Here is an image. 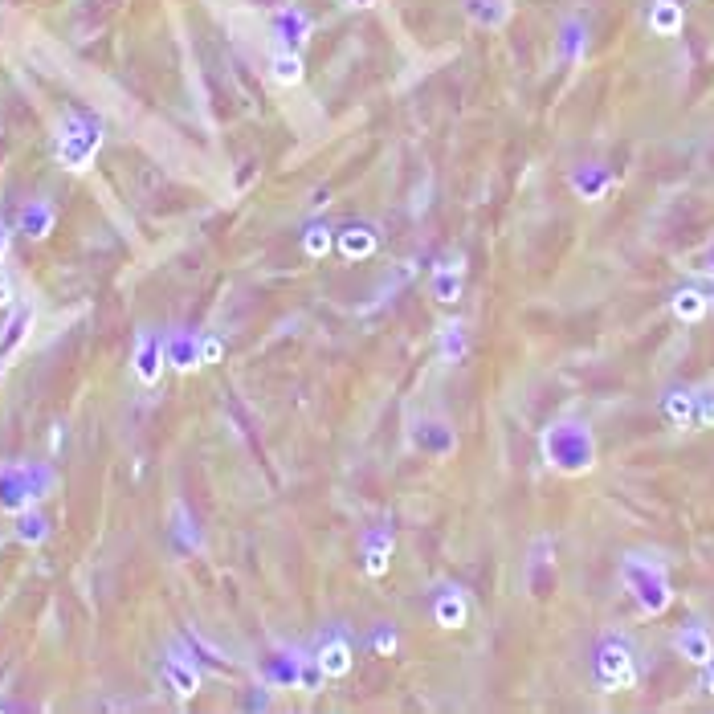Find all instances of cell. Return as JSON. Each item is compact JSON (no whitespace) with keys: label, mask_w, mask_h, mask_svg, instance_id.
Returning a JSON list of instances; mask_svg holds the SVG:
<instances>
[{"label":"cell","mask_w":714,"mask_h":714,"mask_svg":"<svg viewBox=\"0 0 714 714\" xmlns=\"http://www.w3.org/2000/svg\"><path fill=\"white\" fill-rule=\"evenodd\" d=\"M462 282H466V258H445L429 270V290L437 302H457L462 298Z\"/></svg>","instance_id":"7a4b0ae2"},{"label":"cell","mask_w":714,"mask_h":714,"mask_svg":"<svg viewBox=\"0 0 714 714\" xmlns=\"http://www.w3.org/2000/svg\"><path fill=\"white\" fill-rule=\"evenodd\" d=\"M376 649H380L384 657H388V653H396V637H392V633H380V637H376Z\"/></svg>","instance_id":"ffe728a7"},{"label":"cell","mask_w":714,"mask_h":714,"mask_svg":"<svg viewBox=\"0 0 714 714\" xmlns=\"http://www.w3.org/2000/svg\"><path fill=\"white\" fill-rule=\"evenodd\" d=\"M49 221H54V213H49L45 204H41V213H37V209H25V221H21V225H25V233H29V237H45Z\"/></svg>","instance_id":"e0dca14e"},{"label":"cell","mask_w":714,"mask_h":714,"mask_svg":"<svg viewBox=\"0 0 714 714\" xmlns=\"http://www.w3.org/2000/svg\"><path fill=\"white\" fill-rule=\"evenodd\" d=\"M29 327H33V311H17V319L5 327L9 335H0V360H9V355L25 343V335H29Z\"/></svg>","instance_id":"4fadbf2b"},{"label":"cell","mask_w":714,"mask_h":714,"mask_svg":"<svg viewBox=\"0 0 714 714\" xmlns=\"http://www.w3.org/2000/svg\"><path fill=\"white\" fill-rule=\"evenodd\" d=\"M388 559H392V539L380 531L364 543V572L368 576H384L388 572Z\"/></svg>","instance_id":"8fae6325"},{"label":"cell","mask_w":714,"mask_h":714,"mask_svg":"<svg viewBox=\"0 0 714 714\" xmlns=\"http://www.w3.org/2000/svg\"><path fill=\"white\" fill-rule=\"evenodd\" d=\"M678 653L686 661H694V666H710L714 661V637L702 625H690V629L678 633Z\"/></svg>","instance_id":"8992f818"},{"label":"cell","mask_w":714,"mask_h":714,"mask_svg":"<svg viewBox=\"0 0 714 714\" xmlns=\"http://www.w3.org/2000/svg\"><path fill=\"white\" fill-rule=\"evenodd\" d=\"M274 82H282V86L302 82V62L290 58V54H278V58H274Z\"/></svg>","instance_id":"2e32d148"},{"label":"cell","mask_w":714,"mask_h":714,"mask_svg":"<svg viewBox=\"0 0 714 714\" xmlns=\"http://www.w3.org/2000/svg\"><path fill=\"white\" fill-rule=\"evenodd\" d=\"M437 347H441V360L453 364L466 355V323H445L441 335H437Z\"/></svg>","instance_id":"7c38bea8"},{"label":"cell","mask_w":714,"mask_h":714,"mask_svg":"<svg viewBox=\"0 0 714 714\" xmlns=\"http://www.w3.org/2000/svg\"><path fill=\"white\" fill-rule=\"evenodd\" d=\"M335 245H339V258L360 262V258H372L380 241H376L372 229H360V225H355V229H343V233L335 237Z\"/></svg>","instance_id":"ba28073f"},{"label":"cell","mask_w":714,"mask_h":714,"mask_svg":"<svg viewBox=\"0 0 714 714\" xmlns=\"http://www.w3.org/2000/svg\"><path fill=\"white\" fill-rule=\"evenodd\" d=\"M633 657L625 645H604L600 657H596V682L604 686V694H617V690H629L633 686Z\"/></svg>","instance_id":"6da1fadb"},{"label":"cell","mask_w":714,"mask_h":714,"mask_svg":"<svg viewBox=\"0 0 714 714\" xmlns=\"http://www.w3.org/2000/svg\"><path fill=\"white\" fill-rule=\"evenodd\" d=\"M710 666H714V661H710ZM706 686H710V694H714V670H710V678H706Z\"/></svg>","instance_id":"7402d4cb"},{"label":"cell","mask_w":714,"mask_h":714,"mask_svg":"<svg viewBox=\"0 0 714 714\" xmlns=\"http://www.w3.org/2000/svg\"><path fill=\"white\" fill-rule=\"evenodd\" d=\"M225 355V343L221 339H200V364H217Z\"/></svg>","instance_id":"d6986e66"},{"label":"cell","mask_w":714,"mask_h":714,"mask_svg":"<svg viewBox=\"0 0 714 714\" xmlns=\"http://www.w3.org/2000/svg\"><path fill=\"white\" fill-rule=\"evenodd\" d=\"M661 413H666V421H670L674 429H694V417H698V396H694V392L674 388L666 400H661Z\"/></svg>","instance_id":"52a82bcc"},{"label":"cell","mask_w":714,"mask_h":714,"mask_svg":"<svg viewBox=\"0 0 714 714\" xmlns=\"http://www.w3.org/2000/svg\"><path fill=\"white\" fill-rule=\"evenodd\" d=\"M164 364H168L164 343L151 339V335H143V339H139V351H135V376H139V384H156L160 372H164Z\"/></svg>","instance_id":"3957f363"},{"label":"cell","mask_w":714,"mask_h":714,"mask_svg":"<svg viewBox=\"0 0 714 714\" xmlns=\"http://www.w3.org/2000/svg\"><path fill=\"white\" fill-rule=\"evenodd\" d=\"M5 253H9V229L0 225V262H5Z\"/></svg>","instance_id":"44dd1931"},{"label":"cell","mask_w":714,"mask_h":714,"mask_svg":"<svg viewBox=\"0 0 714 714\" xmlns=\"http://www.w3.org/2000/svg\"><path fill=\"white\" fill-rule=\"evenodd\" d=\"M433 621H437L441 629H462V625L470 621V604H466V596L457 592V588L441 592V596L433 600Z\"/></svg>","instance_id":"5b68a950"},{"label":"cell","mask_w":714,"mask_h":714,"mask_svg":"<svg viewBox=\"0 0 714 714\" xmlns=\"http://www.w3.org/2000/svg\"><path fill=\"white\" fill-rule=\"evenodd\" d=\"M670 311H674L682 323H702L706 311H710V302H706L702 290H678V294L670 298Z\"/></svg>","instance_id":"30bf717a"},{"label":"cell","mask_w":714,"mask_h":714,"mask_svg":"<svg viewBox=\"0 0 714 714\" xmlns=\"http://www.w3.org/2000/svg\"><path fill=\"white\" fill-rule=\"evenodd\" d=\"M164 678H168V686L180 694V698H192L196 690H200V674H196V666H192V661L188 657H168L164 661Z\"/></svg>","instance_id":"9c48e42d"},{"label":"cell","mask_w":714,"mask_h":714,"mask_svg":"<svg viewBox=\"0 0 714 714\" xmlns=\"http://www.w3.org/2000/svg\"><path fill=\"white\" fill-rule=\"evenodd\" d=\"M694 425H702V429H710V425H714V392L698 396V417H694Z\"/></svg>","instance_id":"ac0fdd59"},{"label":"cell","mask_w":714,"mask_h":714,"mask_svg":"<svg viewBox=\"0 0 714 714\" xmlns=\"http://www.w3.org/2000/svg\"><path fill=\"white\" fill-rule=\"evenodd\" d=\"M331 245H335V237H331V229H323V225H315L311 233L302 237V253H306V258H311V262L327 258V253H331Z\"/></svg>","instance_id":"9a60e30c"},{"label":"cell","mask_w":714,"mask_h":714,"mask_svg":"<svg viewBox=\"0 0 714 714\" xmlns=\"http://www.w3.org/2000/svg\"><path fill=\"white\" fill-rule=\"evenodd\" d=\"M315 666L323 670V678H343L351 674V645L343 637H327L319 649H315Z\"/></svg>","instance_id":"277c9868"},{"label":"cell","mask_w":714,"mask_h":714,"mask_svg":"<svg viewBox=\"0 0 714 714\" xmlns=\"http://www.w3.org/2000/svg\"><path fill=\"white\" fill-rule=\"evenodd\" d=\"M649 25H653L657 33H678V29H682V9L674 5V0H657Z\"/></svg>","instance_id":"5bb4252c"}]
</instances>
